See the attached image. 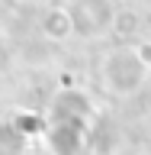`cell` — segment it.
Instances as JSON below:
<instances>
[{"instance_id": "obj_1", "label": "cell", "mask_w": 151, "mask_h": 155, "mask_svg": "<svg viewBox=\"0 0 151 155\" xmlns=\"http://www.w3.org/2000/svg\"><path fill=\"white\" fill-rule=\"evenodd\" d=\"M71 16H68V10H52V16H45V32L52 39H64L71 32Z\"/></svg>"}, {"instance_id": "obj_3", "label": "cell", "mask_w": 151, "mask_h": 155, "mask_svg": "<svg viewBox=\"0 0 151 155\" xmlns=\"http://www.w3.org/2000/svg\"><path fill=\"white\" fill-rule=\"evenodd\" d=\"M135 55L142 58V65H148V68H151V45H148V42H142V45L135 48Z\"/></svg>"}, {"instance_id": "obj_2", "label": "cell", "mask_w": 151, "mask_h": 155, "mask_svg": "<svg viewBox=\"0 0 151 155\" xmlns=\"http://www.w3.org/2000/svg\"><path fill=\"white\" fill-rule=\"evenodd\" d=\"M135 23H138L135 13H122V16H116V29H119V32H132Z\"/></svg>"}]
</instances>
